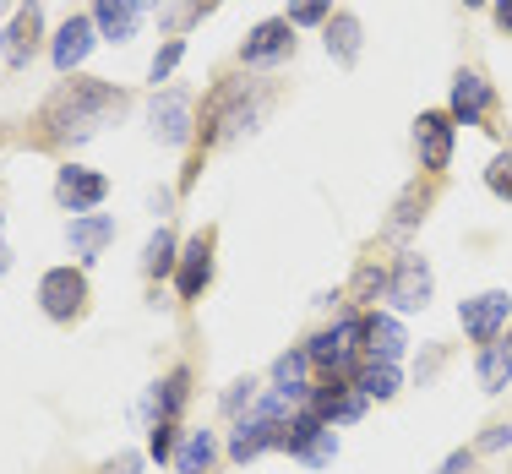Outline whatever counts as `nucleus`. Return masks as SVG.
Returning a JSON list of instances; mask_svg holds the SVG:
<instances>
[{"mask_svg": "<svg viewBox=\"0 0 512 474\" xmlns=\"http://www.w3.org/2000/svg\"><path fill=\"white\" fill-rule=\"evenodd\" d=\"M120 109H126V93L120 88H109V82H71V88H60L55 104H50V131L82 142V137H93L109 115H120Z\"/></svg>", "mask_w": 512, "mask_h": 474, "instance_id": "1", "label": "nucleus"}, {"mask_svg": "<svg viewBox=\"0 0 512 474\" xmlns=\"http://www.w3.org/2000/svg\"><path fill=\"white\" fill-rule=\"evenodd\" d=\"M360 338H365V322H360V316H344L338 327H327V333L311 338L306 355H311V366L344 376V371H355V360H360Z\"/></svg>", "mask_w": 512, "mask_h": 474, "instance_id": "2", "label": "nucleus"}, {"mask_svg": "<svg viewBox=\"0 0 512 474\" xmlns=\"http://www.w3.org/2000/svg\"><path fill=\"white\" fill-rule=\"evenodd\" d=\"M289 50H295V22H289V17H267V22H256V28L246 33L240 60H246L251 71H267V66H278V60H289Z\"/></svg>", "mask_w": 512, "mask_h": 474, "instance_id": "3", "label": "nucleus"}, {"mask_svg": "<svg viewBox=\"0 0 512 474\" xmlns=\"http://www.w3.org/2000/svg\"><path fill=\"white\" fill-rule=\"evenodd\" d=\"M507 316H512V295H507V289H485V295H474V300H463V306H458V322H463V333H469L474 344L502 338Z\"/></svg>", "mask_w": 512, "mask_h": 474, "instance_id": "4", "label": "nucleus"}, {"mask_svg": "<svg viewBox=\"0 0 512 474\" xmlns=\"http://www.w3.org/2000/svg\"><path fill=\"white\" fill-rule=\"evenodd\" d=\"M365 404L371 398L360 393V387H349L344 376H333V382H322V387H311V398H306V409L316 420H327L338 431V425H355L360 415H365Z\"/></svg>", "mask_w": 512, "mask_h": 474, "instance_id": "5", "label": "nucleus"}, {"mask_svg": "<svg viewBox=\"0 0 512 474\" xmlns=\"http://www.w3.org/2000/svg\"><path fill=\"white\" fill-rule=\"evenodd\" d=\"M453 137H458V126H453L447 109H425V115L414 120V148H420V164L431 169V175L453 164Z\"/></svg>", "mask_w": 512, "mask_h": 474, "instance_id": "6", "label": "nucleus"}, {"mask_svg": "<svg viewBox=\"0 0 512 474\" xmlns=\"http://www.w3.org/2000/svg\"><path fill=\"white\" fill-rule=\"evenodd\" d=\"M82 300H88V284H82L77 267H50V273L39 278V306H44V316H55V322H71V316L82 311Z\"/></svg>", "mask_w": 512, "mask_h": 474, "instance_id": "7", "label": "nucleus"}, {"mask_svg": "<svg viewBox=\"0 0 512 474\" xmlns=\"http://www.w3.org/2000/svg\"><path fill=\"white\" fill-rule=\"evenodd\" d=\"M387 300H393V311L431 306V267H425V257H398L393 278H387Z\"/></svg>", "mask_w": 512, "mask_h": 474, "instance_id": "8", "label": "nucleus"}, {"mask_svg": "<svg viewBox=\"0 0 512 474\" xmlns=\"http://www.w3.org/2000/svg\"><path fill=\"white\" fill-rule=\"evenodd\" d=\"M148 120H153V142H164V148H186L191 131H197V120H191V99H186V93H158Z\"/></svg>", "mask_w": 512, "mask_h": 474, "instance_id": "9", "label": "nucleus"}, {"mask_svg": "<svg viewBox=\"0 0 512 474\" xmlns=\"http://www.w3.org/2000/svg\"><path fill=\"white\" fill-rule=\"evenodd\" d=\"M55 197H60V208H71V218H82L88 208H99V202L109 197V180L99 175V169L66 164V169H60V180H55Z\"/></svg>", "mask_w": 512, "mask_h": 474, "instance_id": "10", "label": "nucleus"}, {"mask_svg": "<svg viewBox=\"0 0 512 474\" xmlns=\"http://www.w3.org/2000/svg\"><path fill=\"white\" fill-rule=\"evenodd\" d=\"M496 104V88L480 77V71H458L453 77V104H447V115L458 120V126H480L485 115H491Z\"/></svg>", "mask_w": 512, "mask_h": 474, "instance_id": "11", "label": "nucleus"}, {"mask_svg": "<svg viewBox=\"0 0 512 474\" xmlns=\"http://www.w3.org/2000/svg\"><path fill=\"white\" fill-rule=\"evenodd\" d=\"M267 447H284V420L246 415L235 425V436H229V458H235V464H251V458L267 453Z\"/></svg>", "mask_w": 512, "mask_h": 474, "instance_id": "12", "label": "nucleus"}, {"mask_svg": "<svg viewBox=\"0 0 512 474\" xmlns=\"http://www.w3.org/2000/svg\"><path fill=\"white\" fill-rule=\"evenodd\" d=\"M93 33H99V28H93V17H71V22H60V33H55V50H50V55H55V71H60V77H71V71H77L82 60L93 55V44H99Z\"/></svg>", "mask_w": 512, "mask_h": 474, "instance_id": "13", "label": "nucleus"}, {"mask_svg": "<svg viewBox=\"0 0 512 474\" xmlns=\"http://www.w3.org/2000/svg\"><path fill=\"white\" fill-rule=\"evenodd\" d=\"M93 28H99L109 44H131L142 28V6L137 0H93Z\"/></svg>", "mask_w": 512, "mask_h": 474, "instance_id": "14", "label": "nucleus"}, {"mask_svg": "<svg viewBox=\"0 0 512 474\" xmlns=\"http://www.w3.org/2000/svg\"><path fill=\"white\" fill-rule=\"evenodd\" d=\"M39 33H44L39 0H22V11L11 17V28H6V60H11V66H28L33 50H39Z\"/></svg>", "mask_w": 512, "mask_h": 474, "instance_id": "15", "label": "nucleus"}, {"mask_svg": "<svg viewBox=\"0 0 512 474\" xmlns=\"http://www.w3.org/2000/svg\"><path fill=\"white\" fill-rule=\"evenodd\" d=\"M66 240H71V257L93 262L109 240H115V218H109V213H82V218H71Z\"/></svg>", "mask_w": 512, "mask_h": 474, "instance_id": "16", "label": "nucleus"}, {"mask_svg": "<svg viewBox=\"0 0 512 474\" xmlns=\"http://www.w3.org/2000/svg\"><path fill=\"white\" fill-rule=\"evenodd\" d=\"M322 33H327V55H333L344 71L355 66V60H360V44H365V28H360V17H355V11H333Z\"/></svg>", "mask_w": 512, "mask_h": 474, "instance_id": "17", "label": "nucleus"}, {"mask_svg": "<svg viewBox=\"0 0 512 474\" xmlns=\"http://www.w3.org/2000/svg\"><path fill=\"white\" fill-rule=\"evenodd\" d=\"M474 376H480L485 393H502V387L512 382V333H507V338H491V344H480Z\"/></svg>", "mask_w": 512, "mask_h": 474, "instance_id": "18", "label": "nucleus"}, {"mask_svg": "<svg viewBox=\"0 0 512 474\" xmlns=\"http://www.w3.org/2000/svg\"><path fill=\"white\" fill-rule=\"evenodd\" d=\"M207 278H213V235H197L186 246V257H180V295L197 300L207 289Z\"/></svg>", "mask_w": 512, "mask_h": 474, "instance_id": "19", "label": "nucleus"}, {"mask_svg": "<svg viewBox=\"0 0 512 474\" xmlns=\"http://www.w3.org/2000/svg\"><path fill=\"white\" fill-rule=\"evenodd\" d=\"M404 327H398V316H387V311H371L365 316V349H371V360H398L404 355Z\"/></svg>", "mask_w": 512, "mask_h": 474, "instance_id": "20", "label": "nucleus"}, {"mask_svg": "<svg viewBox=\"0 0 512 474\" xmlns=\"http://www.w3.org/2000/svg\"><path fill=\"white\" fill-rule=\"evenodd\" d=\"M306 371H311V355H306V349H289V355L273 360V387H278V393H289V398H311Z\"/></svg>", "mask_w": 512, "mask_h": 474, "instance_id": "21", "label": "nucleus"}, {"mask_svg": "<svg viewBox=\"0 0 512 474\" xmlns=\"http://www.w3.org/2000/svg\"><path fill=\"white\" fill-rule=\"evenodd\" d=\"M213 453H218L213 431H186V442L175 453V474H207L213 469Z\"/></svg>", "mask_w": 512, "mask_h": 474, "instance_id": "22", "label": "nucleus"}, {"mask_svg": "<svg viewBox=\"0 0 512 474\" xmlns=\"http://www.w3.org/2000/svg\"><path fill=\"white\" fill-rule=\"evenodd\" d=\"M398 382H404V371H398V360H371V366L360 371V393L365 398H393L398 393Z\"/></svg>", "mask_w": 512, "mask_h": 474, "instance_id": "23", "label": "nucleus"}, {"mask_svg": "<svg viewBox=\"0 0 512 474\" xmlns=\"http://www.w3.org/2000/svg\"><path fill=\"white\" fill-rule=\"evenodd\" d=\"M169 267H175V235H169V229H158V235L148 240V251H142V273L164 278Z\"/></svg>", "mask_w": 512, "mask_h": 474, "instance_id": "24", "label": "nucleus"}, {"mask_svg": "<svg viewBox=\"0 0 512 474\" xmlns=\"http://www.w3.org/2000/svg\"><path fill=\"white\" fill-rule=\"evenodd\" d=\"M327 17H333V0H289L295 28H327Z\"/></svg>", "mask_w": 512, "mask_h": 474, "instance_id": "25", "label": "nucleus"}, {"mask_svg": "<svg viewBox=\"0 0 512 474\" xmlns=\"http://www.w3.org/2000/svg\"><path fill=\"white\" fill-rule=\"evenodd\" d=\"M485 186H491L502 202H512V153H496V158H491V169H485Z\"/></svg>", "mask_w": 512, "mask_h": 474, "instance_id": "26", "label": "nucleus"}, {"mask_svg": "<svg viewBox=\"0 0 512 474\" xmlns=\"http://www.w3.org/2000/svg\"><path fill=\"white\" fill-rule=\"evenodd\" d=\"M180 55H186V39H169L164 50L153 55V66H148V82H169V71L180 66Z\"/></svg>", "mask_w": 512, "mask_h": 474, "instance_id": "27", "label": "nucleus"}, {"mask_svg": "<svg viewBox=\"0 0 512 474\" xmlns=\"http://www.w3.org/2000/svg\"><path fill=\"white\" fill-rule=\"evenodd\" d=\"M148 453L158 458V464H169V458H175V420L148 425Z\"/></svg>", "mask_w": 512, "mask_h": 474, "instance_id": "28", "label": "nucleus"}, {"mask_svg": "<svg viewBox=\"0 0 512 474\" xmlns=\"http://www.w3.org/2000/svg\"><path fill=\"white\" fill-rule=\"evenodd\" d=\"M480 447H485V453H502V447H512V425H491Z\"/></svg>", "mask_w": 512, "mask_h": 474, "instance_id": "29", "label": "nucleus"}, {"mask_svg": "<svg viewBox=\"0 0 512 474\" xmlns=\"http://www.w3.org/2000/svg\"><path fill=\"white\" fill-rule=\"evenodd\" d=\"M137 469H142V458H137V453H120V458H115V464H109L104 474H137Z\"/></svg>", "mask_w": 512, "mask_h": 474, "instance_id": "30", "label": "nucleus"}, {"mask_svg": "<svg viewBox=\"0 0 512 474\" xmlns=\"http://www.w3.org/2000/svg\"><path fill=\"white\" fill-rule=\"evenodd\" d=\"M469 464H474V453H453V458H447V464L436 469V474H469Z\"/></svg>", "mask_w": 512, "mask_h": 474, "instance_id": "31", "label": "nucleus"}, {"mask_svg": "<svg viewBox=\"0 0 512 474\" xmlns=\"http://www.w3.org/2000/svg\"><path fill=\"white\" fill-rule=\"evenodd\" d=\"M491 17H496V28H502V33H512V0H496Z\"/></svg>", "mask_w": 512, "mask_h": 474, "instance_id": "32", "label": "nucleus"}, {"mask_svg": "<svg viewBox=\"0 0 512 474\" xmlns=\"http://www.w3.org/2000/svg\"><path fill=\"white\" fill-rule=\"evenodd\" d=\"M137 6H164V0H137Z\"/></svg>", "mask_w": 512, "mask_h": 474, "instance_id": "33", "label": "nucleus"}, {"mask_svg": "<svg viewBox=\"0 0 512 474\" xmlns=\"http://www.w3.org/2000/svg\"><path fill=\"white\" fill-rule=\"evenodd\" d=\"M6 257H11V251H6V246H0V267H6Z\"/></svg>", "mask_w": 512, "mask_h": 474, "instance_id": "34", "label": "nucleus"}, {"mask_svg": "<svg viewBox=\"0 0 512 474\" xmlns=\"http://www.w3.org/2000/svg\"><path fill=\"white\" fill-rule=\"evenodd\" d=\"M463 6H485V0H463Z\"/></svg>", "mask_w": 512, "mask_h": 474, "instance_id": "35", "label": "nucleus"}]
</instances>
